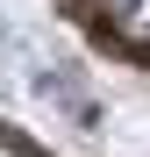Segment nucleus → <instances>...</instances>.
<instances>
[{"label":"nucleus","instance_id":"obj_1","mask_svg":"<svg viewBox=\"0 0 150 157\" xmlns=\"http://www.w3.org/2000/svg\"><path fill=\"white\" fill-rule=\"evenodd\" d=\"M71 14H79L93 36H107L121 50H136V57H150V0H71Z\"/></svg>","mask_w":150,"mask_h":157}]
</instances>
